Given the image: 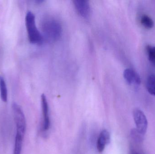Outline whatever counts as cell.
<instances>
[{"mask_svg":"<svg viewBox=\"0 0 155 154\" xmlns=\"http://www.w3.org/2000/svg\"><path fill=\"white\" fill-rule=\"evenodd\" d=\"M42 110L43 116V129L44 131L48 130L50 128V119L49 115V108L48 102L46 96L44 94L41 96Z\"/></svg>","mask_w":155,"mask_h":154,"instance_id":"8992f818","label":"cell"},{"mask_svg":"<svg viewBox=\"0 0 155 154\" xmlns=\"http://www.w3.org/2000/svg\"><path fill=\"white\" fill-rule=\"evenodd\" d=\"M131 135L133 138L137 142H141L143 139V135L140 134L136 129L133 130L131 132Z\"/></svg>","mask_w":155,"mask_h":154,"instance_id":"5bb4252c","label":"cell"},{"mask_svg":"<svg viewBox=\"0 0 155 154\" xmlns=\"http://www.w3.org/2000/svg\"><path fill=\"white\" fill-rule=\"evenodd\" d=\"M146 50L148 60L152 65L155 67V46L148 45Z\"/></svg>","mask_w":155,"mask_h":154,"instance_id":"4fadbf2b","label":"cell"},{"mask_svg":"<svg viewBox=\"0 0 155 154\" xmlns=\"http://www.w3.org/2000/svg\"><path fill=\"white\" fill-rule=\"evenodd\" d=\"M25 134L16 132L13 154H21Z\"/></svg>","mask_w":155,"mask_h":154,"instance_id":"9c48e42d","label":"cell"},{"mask_svg":"<svg viewBox=\"0 0 155 154\" xmlns=\"http://www.w3.org/2000/svg\"><path fill=\"white\" fill-rule=\"evenodd\" d=\"M74 6L79 14L84 17H87L90 14V8L88 1L86 0H75Z\"/></svg>","mask_w":155,"mask_h":154,"instance_id":"52a82bcc","label":"cell"},{"mask_svg":"<svg viewBox=\"0 0 155 154\" xmlns=\"http://www.w3.org/2000/svg\"><path fill=\"white\" fill-rule=\"evenodd\" d=\"M146 87L148 92L155 96V75H152L148 77Z\"/></svg>","mask_w":155,"mask_h":154,"instance_id":"7c38bea8","label":"cell"},{"mask_svg":"<svg viewBox=\"0 0 155 154\" xmlns=\"http://www.w3.org/2000/svg\"><path fill=\"white\" fill-rule=\"evenodd\" d=\"M25 25L30 42L40 44L43 40V37L35 24V16L32 12L28 11L25 16Z\"/></svg>","mask_w":155,"mask_h":154,"instance_id":"6da1fadb","label":"cell"},{"mask_svg":"<svg viewBox=\"0 0 155 154\" xmlns=\"http://www.w3.org/2000/svg\"><path fill=\"white\" fill-rule=\"evenodd\" d=\"M140 23L141 25L146 29H152L154 25V23L153 19L146 14H143L140 17Z\"/></svg>","mask_w":155,"mask_h":154,"instance_id":"30bf717a","label":"cell"},{"mask_svg":"<svg viewBox=\"0 0 155 154\" xmlns=\"http://www.w3.org/2000/svg\"><path fill=\"white\" fill-rule=\"evenodd\" d=\"M12 108L15 123L16 126V131H19L25 134L26 121L21 108L16 103H13L12 105Z\"/></svg>","mask_w":155,"mask_h":154,"instance_id":"3957f363","label":"cell"},{"mask_svg":"<svg viewBox=\"0 0 155 154\" xmlns=\"http://www.w3.org/2000/svg\"><path fill=\"white\" fill-rule=\"evenodd\" d=\"M133 115L137 130L141 134L144 135L147 131L148 125L145 115L142 110L136 108L133 112Z\"/></svg>","mask_w":155,"mask_h":154,"instance_id":"277c9868","label":"cell"},{"mask_svg":"<svg viewBox=\"0 0 155 154\" xmlns=\"http://www.w3.org/2000/svg\"><path fill=\"white\" fill-rule=\"evenodd\" d=\"M110 136L107 130H104L101 132L97 141V149L99 152H102L106 145L110 143Z\"/></svg>","mask_w":155,"mask_h":154,"instance_id":"ba28073f","label":"cell"},{"mask_svg":"<svg viewBox=\"0 0 155 154\" xmlns=\"http://www.w3.org/2000/svg\"><path fill=\"white\" fill-rule=\"evenodd\" d=\"M124 77L127 84L138 86L141 83V78L138 73L132 69L127 68L124 72Z\"/></svg>","mask_w":155,"mask_h":154,"instance_id":"5b68a950","label":"cell"},{"mask_svg":"<svg viewBox=\"0 0 155 154\" xmlns=\"http://www.w3.org/2000/svg\"><path fill=\"white\" fill-rule=\"evenodd\" d=\"M0 96L3 102L7 101L8 93L6 83L4 78L1 76H0Z\"/></svg>","mask_w":155,"mask_h":154,"instance_id":"8fae6325","label":"cell"},{"mask_svg":"<svg viewBox=\"0 0 155 154\" xmlns=\"http://www.w3.org/2000/svg\"><path fill=\"white\" fill-rule=\"evenodd\" d=\"M131 154H139L137 152H135V151H132L131 152Z\"/></svg>","mask_w":155,"mask_h":154,"instance_id":"9a60e30c","label":"cell"},{"mask_svg":"<svg viewBox=\"0 0 155 154\" xmlns=\"http://www.w3.org/2000/svg\"><path fill=\"white\" fill-rule=\"evenodd\" d=\"M44 34L47 39L55 41L59 39L62 33L61 24L55 20H49L45 21L43 24Z\"/></svg>","mask_w":155,"mask_h":154,"instance_id":"7a4b0ae2","label":"cell"}]
</instances>
